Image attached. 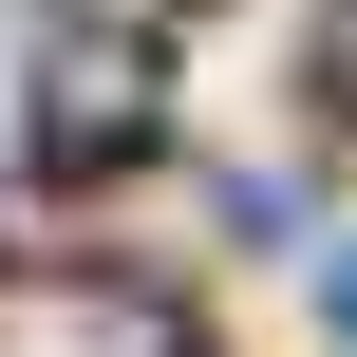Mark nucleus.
I'll return each mask as SVG.
<instances>
[{
	"mask_svg": "<svg viewBox=\"0 0 357 357\" xmlns=\"http://www.w3.org/2000/svg\"><path fill=\"white\" fill-rule=\"evenodd\" d=\"M151 132V19L132 0H75L56 56H38V169H113Z\"/></svg>",
	"mask_w": 357,
	"mask_h": 357,
	"instance_id": "nucleus-1",
	"label": "nucleus"
},
{
	"mask_svg": "<svg viewBox=\"0 0 357 357\" xmlns=\"http://www.w3.org/2000/svg\"><path fill=\"white\" fill-rule=\"evenodd\" d=\"M320 320H339V339H357V245H320Z\"/></svg>",
	"mask_w": 357,
	"mask_h": 357,
	"instance_id": "nucleus-2",
	"label": "nucleus"
},
{
	"mask_svg": "<svg viewBox=\"0 0 357 357\" xmlns=\"http://www.w3.org/2000/svg\"><path fill=\"white\" fill-rule=\"evenodd\" d=\"M339 94H357V0H339Z\"/></svg>",
	"mask_w": 357,
	"mask_h": 357,
	"instance_id": "nucleus-3",
	"label": "nucleus"
}]
</instances>
